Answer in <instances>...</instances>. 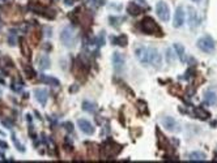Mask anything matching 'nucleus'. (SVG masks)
I'll use <instances>...</instances> for the list:
<instances>
[{
    "label": "nucleus",
    "mask_w": 217,
    "mask_h": 163,
    "mask_svg": "<svg viewBox=\"0 0 217 163\" xmlns=\"http://www.w3.org/2000/svg\"><path fill=\"white\" fill-rule=\"evenodd\" d=\"M189 21H190V25H191V26H196V25L199 24L196 10L192 9V8H189Z\"/></svg>",
    "instance_id": "ddd939ff"
},
{
    "label": "nucleus",
    "mask_w": 217,
    "mask_h": 163,
    "mask_svg": "<svg viewBox=\"0 0 217 163\" xmlns=\"http://www.w3.org/2000/svg\"><path fill=\"white\" fill-rule=\"evenodd\" d=\"M24 71H25V73H26V76H28L29 78H33L34 76H35L34 71H33V68L29 67V65H25V67H24Z\"/></svg>",
    "instance_id": "5701e85b"
},
{
    "label": "nucleus",
    "mask_w": 217,
    "mask_h": 163,
    "mask_svg": "<svg viewBox=\"0 0 217 163\" xmlns=\"http://www.w3.org/2000/svg\"><path fill=\"white\" fill-rule=\"evenodd\" d=\"M0 94H1V90H0Z\"/></svg>",
    "instance_id": "bb28decb"
},
{
    "label": "nucleus",
    "mask_w": 217,
    "mask_h": 163,
    "mask_svg": "<svg viewBox=\"0 0 217 163\" xmlns=\"http://www.w3.org/2000/svg\"><path fill=\"white\" fill-rule=\"evenodd\" d=\"M160 121H161L162 127H164L166 130H169V132L177 133V132H179V130H180L179 123L174 118H171V116H162L160 119Z\"/></svg>",
    "instance_id": "20e7f679"
},
{
    "label": "nucleus",
    "mask_w": 217,
    "mask_h": 163,
    "mask_svg": "<svg viewBox=\"0 0 217 163\" xmlns=\"http://www.w3.org/2000/svg\"><path fill=\"white\" fill-rule=\"evenodd\" d=\"M60 41L63 42L64 46L67 47H73L75 43H76V33L72 28L67 26L61 30V34H60Z\"/></svg>",
    "instance_id": "7ed1b4c3"
},
{
    "label": "nucleus",
    "mask_w": 217,
    "mask_h": 163,
    "mask_svg": "<svg viewBox=\"0 0 217 163\" xmlns=\"http://www.w3.org/2000/svg\"><path fill=\"white\" fill-rule=\"evenodd\" d=\"M195 115H196L198 118H200V119H208V116H209V114L205 110H203L201 107H198V108H195Z\"/></svg>",
    "instance_id": "f3484780"
},
{
    "label": "nucleus",
    "mask_w": 217,
    "mask_h": 163,
    "mask_svg": "<svg viewBox=\"0 0 217 163\" xmlns=\"http://www.w3.org/2000/svg\"><path fill=\"white\" fill-rule=\"evenodd\" d=\"M156 13H157V16L160 17V20L164 21V22H168V21L170 20V9H169V7L165 1H158L157 3Z\"/></svg>",
    "instance_id": "423d86ee"
},
{
    "label": "nucleus",
    "mask_w": 217,
    "mask_h": 163,
    "mask_svg": "<svg viewBox=\"0 0 217 163\" xmlns=\"http://www.w3.org/2000/svg\"><path fill=\"white\" fill-rule=\"evenodd\" d=\"M0 146H1V147H3V149H7V147H8V145H7L5 142H3V141H1V140H0Z\"/></svg>",
    "instance_id": "393cba45"
},
{
    "label": "nucleus",
    "mask_w": 217,
    "mask_h": 163,
    "mask_svg": "<svg viewBox=\"0 0 217 163\" xmlns=\"http://www.w3.org/2000/svg\"><path fill=\"white\" fill-rule=\"evenodd\" d=\"M82 110L84 111H88V112H94L97 110V106L94 103H92V102H85L82 103Z\"/></svg>",
    "instance_id": "a211bd4d"
},
{
    "label": "nucleus",
    "mask_w": 217,
    "mask_h": 163,
    "mask_svg": "<svg viewBox=\"0 0 217 163\" xmlns=\"http://www.w3.org/2000/svg\"><path fill=\"white\" fill-rule=\"evenodd\" d=\"M192 1H200V0H192Z\"/></svg>",
    "instance_id": "a878e982"
},
{
    "label": "nucleus",
    "mask_w": 217,
    "mask_h": 163,
    "mask_svg": "<svg viewBox=\"0 0 217 163\" xmlns=\"http://www.w3.org/2000/svg\"><path fill=\"white\" fill-rule=\"evenodd\" d=\"M166 56H168V63H174L175 61V51H171V48H168Z\"/></svg>",
    "instance_id": "412c9836"
},
{
    "label": "nucleus",
    "mask_w": 217,
    "mask_h": 163,
    "mask_svg": "<svg viewBox=\"0 0 217 163\" xmlns=\"http://www.w3.org/2000/svg\"><path fill=\"white\" fill-rule=\"evenodd\" d=\"M174 51L182 61H186V54H184V47L179 43H174Z\"/></svg>",
    "instance_id": "f8f14e48"
},
{
    "label": "nucleus",
    "mask_w": 217,
    "mask_h": 163,
    "mask_svg": "<svg viewBox=\"0 0 217 163\" xmlns=\"http://www.w3.org/2000/svg\"><path fill=\"white\" fill-rule=\"evenodd\" d=\"M34 95H35V99H37L41 104H46L47 98H49V93L46 92L45 89H35L34 90Z\"/></svg>",
    "instance_id": "9b49d317"
},
{
    "label": "nucleus",
    "mask_w": 217,
    "mask_h": 163,
    "mask_svg": "<svg viewBox=\"0 0 217 163\" xmlns=\"http://www.w3.org/2000/svg\"><path fill=\"white\" fill-rule=\"evenodd\" d=\"M190 161H205V154L201 151H194L189 155Z\"/></svg>",
    "instance_id": "2eb2a0df"
},
{
    "label": "nucleus",
    "mask_w": 217,
    "mask_h": 163,
    "mask_svg": "<svg viewBox=\"0 0 217 163\" xmlns=\"http://www.w3.org/2000/svg\"><path fill=\"white\" fill-rule=\"evenodd\" d=\"M49 67H50L49 57L46 56V55L41 56V59H39V68H41V69H46V68H49Z\"/></svg>",
    "instance_id": "6ab92c4d"
},
{
    "label": "nucleus",
    "mask_w": 217,
    "mask_h": 163,
    "mask_svg": "<svg viewBox=\"0 0 217 163\" xmlns=\"http://www.w3.org/2000/svg\"><path fill=\"white\" fill-rule=\"evenodd\" d=\"M21 48H22V52H24V55H26L28 57H30V50H29V47L26 45V41H21Z\"/></svg>",
    "instance_id": "4be33fe9"
},
{
    "label": "nucleus",
    "mask_w": 217,
    "mask_h": 163,
    "mask_svg": "<svg viewBox=\"0 0 217 163\" xmlns=\"http://www.w3.org/2000/svg\"><path fill=\"white\" fill-rule=\"evenodd\" d=\"M128 43V39H127V35H124V34H122V35H119V37L117 38V43L115 45H120L122 47H124Z\"/></svg>",
    "instance_id": "aec40b11"
},
{
    "label": "nucleus",
    "mask_w": 217,
    "mask_h": 163,
    "mask_svg": "<svg viewBox=\"0 0 217 163\" xmlns=\"http://www.w3.org/2000/svg\"><path fill=\"white\" fill-rule=\"evenodd\" d=\"M140 29L145 34H154V35H158V37L162 35V30L152 17H144L141 22H140Z\"/></svg>",
    "instance_id": "f257e3e1"
},
{
    "label": "nucleus",
    "mask_w": 217,
    "mask_h": 163,
    "mask_svg": "<svg viewBox=\"0 0 217 163\" xmlns=\"http://www.w3.org/2000/svg\"><path fill=\"white\" fill-rule=\"evenodd\" d=\"M124 64H126L124 56H123L120 52H114L113 54V65H114L115 72H122L123 68H124Z\"/></svg>",
    "instance_id": "0eeeda50"
},
{
    "label": "nucleus",
    "mask_w": 217,
    "mask_h": 163,
    "mask_svg": "<svg viewBox=\"0 0 217 163\" xmlns=\"http://www.w3.org/2000/svg\"><path fill=\"white\" fill-rule=\"evenodd\" d=\"M127 9H128V13L132 14V16H136V14L141 13V7H139L136 3H129Z\"/></svg>",
    "instance_id": "4468645a"
},
{
    "label": "nucleus",
    "mask_w": 217,
    "mask_h": 163,
    "mask_svg": "<svg viewBox=\"0 0 217 163\" xmlns=\"http://www.w3.org/2000/svg\"><path fill=\"white\" fill-rule=\"evenodd\" d=\"M41 80H42L43 82H46V84L51 85V86H58V85L60 84L59 80H56V78H54V77H50V76H42Z\"/></svg>",
    "instance_id": "dca6fc26"
},
{
    "label": "nucleus",
    "mask_w": 217,
    "mask_h": 163,
    "mask_svg": "<svg viewBox=\"0 0 217 163\" xmlns=\"http://www.w3.org/2000/svg\"><path fill=\"white\" fill-rule=\"evenodd\" d=\"M162 64V57L156 47H147V65L160 68Z\"/></svg>",
    "instance_id": "f03ea898"
},
{
    "label": "nucleus",
    "mask_w": 217,
    "mask_h": 163,
    "mask_svg": "<svg viewBox=\"0 0 217 163\" xmlns=\"http://www.w3.org/2000/svg\"><path fill=\"white\" fill-rule=\"evenodd\" d=\"M66 128H68V130H70V132H72V130H73V128H72V124H71V123H67V124H66Z\"/></svg>",
    "instance_id": "b1692460"
},
{
    "label": "nucleus",
    "mask_w": 217,
    "mask_h": 163,
    "mask_svg": "<svg viewBox=\"0 0 217 163\" xmlns=\"http://www.w3.org/2000/svg\"><path fill=\"white\" fill-rule=\"evenodd\" d=\"M77 125L81 129V132H84L85 135H93L94 133V127L90 121H88L86 119H79Z\"/></svg>",
    "instance_id": "6e6552de"
},
{
    "label": "nucleus",
    "mask_w": 217,
    "mask_h": 163,
    "mask_svg": "<svg viewBox=\"0 0 217 163\" xmlns=\"http://www.w3.org/2000/svg\"><path fill=\"white\" fill-rule=\"evenodd\" d=\"M198 47L201 51L209 54L215 50V41H213V38L209 37V35H204V37H201L198 41Z\"/></svg>",
    "instance_id": "39448f33"
},
{
    "label": "nucleus",
    "mask_w": 217,
    "mask_h": 163,
    "mask_svg": "<svg viewBox=\"0 0 217 163\" xmlns=\"http://www.w3.org/2000/svg\"><path fill=\"white\" fill-rule=\"evenodd\" d=\"M184 20H186V16H184V10L182 7L177 8L175 14H174V20H173V25L174 28H180L184 24Z\"/></svg>",
    "instance_id": "1a4fd4ad"
},
{
    "label": "nucleus",
    "mask_w": 217,
    "mask_h": 163,
    "mask_svg": "<svg viewBox=\"0 0 217 163\" xmlns=\"http://www.w3.org/2000/svg\"><path fill=\"white\" fill-rule=\"evenodd\" d=\"M204 103L209 106H217V93L213 89H209L204 93Z\"/></svg>",
    "instance_id": "9d476101"
}]
</instances>
